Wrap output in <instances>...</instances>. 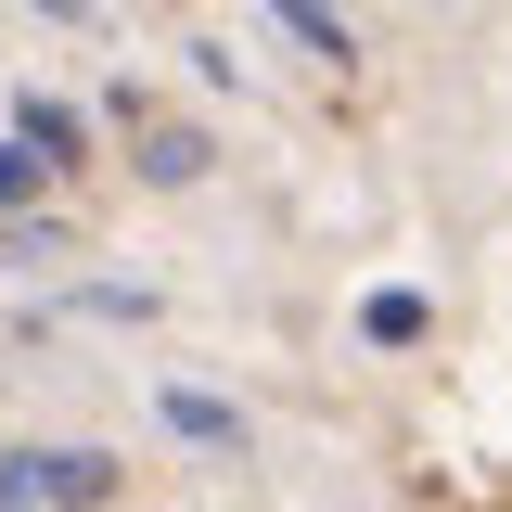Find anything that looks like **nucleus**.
I'll return each instance as SVG.
<instances>
[{
  "label": "nucleus",
  "instance_id": "1",
  "mask_svg": "<svg viewBox=\"0 0 512 512\" xmlns=\"http://www.w3.org/2000/svg\"><path fill=\"white\" fill-rule=\"evenodd\" d=\"M26 500L103 512L116 500V461H103V448H26V461H0V512H26Z\"/></svg>",
  "mask_w": 512,
  "mask_h": 512
},
{
  "label": "nucleus",
  "instance_id": "2",
  "mask_svg": "<svg viewBox=\"0 0 512 512\" xmlns=\"http://www.w3.org/2000/svg\"><path fill=\"white\" fill-rule=\"evenodd\" d=\"M13 141H26L39 167H77V103H39V90H26V103H13Z\"/></svg>",
  "mask_w": 512,
  "mask_h": 512
},
{
  "label": "nucleus",
  "instance_id": "3",
  "mask_svg": "<svg viewBox=\"0 0 512 512\" xmlns=\"http://www.w3.org/2000/svg\"><path fill=\"white\" fill-rule=\"evenodd\" d=\"M141 180H154V192H192V180H205V128H154V141H141Z\"/></svg>",
  "mask_w": 512,
  "mask_h": 512
},
{
  "label": "nucleus",
  "instance_id": "4",
  "mask_svg": "<svg viewBox=\"0 0 512 512\" xmlns=\"http://www.w3.org/2000/svg\"><path fill=\"white\" fill-rule=\"evenodd\" d=\"M269 13H282V26H295V39H308L320 64H346V52H359V39H346V13H333V0H269Z\"/></svg>",
  "mask_w": 512,
  "mask_h": 512
},
{
  "label": "nucleus",
  "instance_id": "5",
  "mask_svg": "<svg viewBox=\"0 0 512 512\" xmlns=\"http://www.w3.org/2000/svg\"><path fill=\"white\" fill-rule=\"evenodd\" d=\"M167 423H180V436H205V448H231V436H244V423H231L218 397H192V384H180V397H167Z\"/></svg>",
  "mask_w": 512,
  "mask_h": 512
},
{
  "label": "nucleus",
  "instance_id": "6",
  "mask_svg": "<svg viewBox=\"0 0 512 512\" xmlns=\"http://www.w3.org/2000/svg\"><path fill=\"white\" fill-rule=\"evenodd\" d=\"M359 333H372V346H410V333H423V295H372Z\"/></svg>",
  "mask_w": 512,
  "mask_h": 512
},
{
  "label": "nucleus",
  "instance_id": "7",
  "mask_svg": "<svg viewBox=\"0 0 512 512\" xmlns=\"http://www.w3.org/2000/svg\"><path fill=\"white\" fill-rule=\"evenodd\" d=\"M26 180H39V154L13 141V154H0V205H26Z\"/></svg>",
  "mask_w": 512,
  "mask_h": 512
},
{
  "label": "nucleus",
  "instance_id": "8",
  "mask_svg": "<svg viewBox=\"0 0 512 512\" xmlns=\"http://www.w3.org/2000/svg\"><path fill=\"white\" fill-rule=\"evenodd\" d=\"M39 13H64V26H90V0H39Z\"/></svg>",
  "mask_w": 512,
  "mask_h": 512
}]
</instances>
